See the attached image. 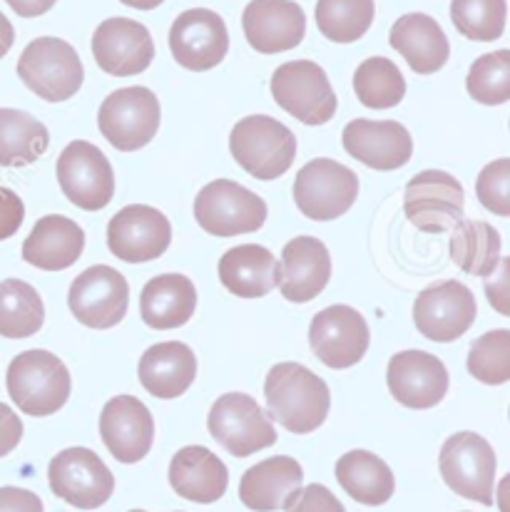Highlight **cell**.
Instances as JSON below:
<instances>
[{
	"label": "cell",
	"instance_id": "42",
	"mask_svg": "<svg viewBox=\"0 0 510 512\" xmlns=\"http://www.w3.org/2000/svg\"><path fill=\"white\" fill-rule=\"evenodd\" d=\"M284 512H346L341 500L329 488L319 483H311L299 488L294 498L289 500Z\"/></svg>",
	"mask_w": 510,
	"mask_h": 512
},
{
	"label": "cell",
	"instance_id": "11",
	"mask_svg": "<svg viewBox=\"0 0 510 512\" xmlns=\"http://www.w3.org/2000/svg\"><path fill=\"white\" fill-rule=\"evenodd\" d=\"M48 483L53 495L78 510H98L115 493L110 468L90 448H65L50 460Z\"/></svg>",
	"mask_w": 510,
	"mask_h": 512
},
{
	"label": "cell",
	"instance_id": "12",
	"mask_svg": "<svg viewBox=\"0 0 510 512\" xmlns=\"http://www.w3.org/2000/svg\"><path fill=\"white\" fill-rule=\"evenodd\" d=\"M478 316L476 296L461 281H438L418 291L413 301V324L428 341H458Z\"/></svg>",
	"mask_w": 510,
	"mask_h": 512
},
{
	"label": "cell",
	"instance_id": "2",
	"mask_svg": "<svg viewBox=\"0 0 510 512\" xmlns=\"http://www.w3.org/2000/svg\"><path fill=\"white\" fill-rule=\"evenodd\" d=\"M5 386L20 411L33 418H45L58 413L68 403L73 378L55 353L33 348L18 353L10 361Z\"/></svg>",
	"mask_w": 510,
	"mask_h": 512
},
{
	"label": "cell",
	"instance_id": "18",
	"mask_svg": "<svg viewBox=\"0 0 510 512\" xmlns=\"http://www.w3.org/2000/svg\"><path fill=\"white\" fill-rule=\"evenodd\" d=\"M167 40L175 63L192 73L217 68L229 50V33L222 15L207 8H192L177 15Z\"/></svg>",
	"mask_w": 510,
	"mask_h": 512
},
{
	"label": "cell",
	"instance_id": "25",
	"mask_svg": "<svg viewBox=\"0 0 510 512\" xmlns=\"http://www.w3.org/2000/svg\"><path fill=\"white\" fill-rule=\"evenodd\" d=\"M142 388L162 401L185 396L197 378V356L187 343L165 341L147 348L137 366Z\"/></svg>",
	"mask_w": 510,
	"mask_h": 512
},
{
	"label": "cell",
	"instance_id": "31",
	"mask_svg": "<svg viewBox=\"0 0 510 512\" xmlns=\"http://www.w3.org/2000/svg\"><path fill=\"white\" fill-rule=\"evenodd\" d=\"M219 281L239 299H262L277 289V259L262 244H242L219 259Z\"/></svg>",
	"mask_w": 510,
	"mask_h": 512
},
{
	"label": "cell",
	"instance_id": "20",
	"mask_svg": "<svg viewBox=\"0 0 510 512\" xmlns=\"http://www.w3.org/2000/svg\"><path fill=\"white\" fill-rule=\"evenodd\" d=\"M93 58L112 78L145 73L155 58L150 30L130 18H107L93 33Z\"/></svg>",
	"mask_w": 510,
	"mask_h": 512
},
{
	"label": "cell",
	"instance_id": "50",
	"mask_svg": "<svg viewBox=\"0 0 510 512\" xmlns=\"http://www.w3.org/2000/svg\"><path fill=\"white\" fill-rule=\"evenodd\" d=\"M130 512H145V510H130Z\"/></svg>",
	"mask_w": 510,
	"mask_h": 512
},
{
	"label": "cell",
	"instance_id": "32",
	"mask_svg": "<svg viewBox=\"0 0 510 512\" xmlns=\"http://www.w3.org/2000/svg\"><path fill=\"white\" fill-rule=\"evenodd\" d=\"M336 480L351 500L369 508H379L391 500L396 490L394 473L379 455L369 450H351L336 460Z\"/></svg>",
	"mask_w": 510,
	"mask_h": 512
},
{
	"label": "cell",
	"instance_id": "8",
	"mask_svg": "<svg viewBox=\"0 0 510 512\" xmlns=\"http://www.w3.org/2000/svg\"><path fill=\"white\" fill-rule=\"evenodd\" d=\"M207 430L234 458H249L277 443V430L267 413L247 393H224L207 416Z\"/></svg>",
	"mask_w": 510,
	"mask_h": 512
},
{
	"label": "cell",
	"instance_id": "44",
	"mask_svg": "<svg viewBox=\"0 0 510 512\" xmlns=\"http://www.w3.org/2000/svg\"><path fill=\"white\" fill-rule=\"evenodd\" d=\"M486 294L498 314L510 316V256H501L498 269L486 279Z\"/></svg>",
	"mask_w": 510,
	"mask_h": 512
},
{
	"label": "cell",
	"instance_id": "13",
	"mask_svg": "<svg viewBox=\"0 0 510 512\" xmlns=\"http://www.w3.org/2000/svg\"><path fill=\"white\" fill-rule=\"evenodd\" d=\"M58 184L83 212H100L115 197V172L93 142L75 140L58 157Z\"/></svg>",
	"mask_w": 510,
	"mask_h": 512
},
{
	"label": "cell",
	"instance_id": "22",
	"mask_svg": "<svg viewBox=\"0 0 510 512\" xmlns=\"http://www.w3.org/2000/svg\"><path fill=\"white\" fill-rule=\"evenodd\" d=\"M242 28L257 53H287L304 40L306 15L294 0H252L242 13Z\"/></svg>",
	"mask_w": 510,
	"mask_h": 512
},
{
	"label": "cell",
	"instance_id": "14",
	"mask_svg": "<svg viewBox=\"0 0 510 512\" xmlns=\"http://www.w3.org/2000/svg\"><path fill=\"white\" fill-rule=\"evenodd\" d=\"M127 304H130L127 279L107 264L85 269L68 291V306L75 321L95 331L120 324L127 316Z\"/></svg>",
	"mask_w": 510,
	"mask_h": 512
},
{
	"label": "cell",
	"instance_id": "26",
	"mask_svg": "<svg viewBox=\"0 0 510 512\" xmlns=\"http://www.w3.org/2000/svg\"><path fill=\"white\" fill-rule=\"evenodd\" d=\"M304 483V470L289 455H274L252 465L239 480V500L254 512H274L287 508Z\"/></svg>",
	"mask_w": 510,
	"mask_h": 512
},
{
	"label": "cell",
	"instance_id": "5",
	"mask_svg": "<svg viewBox=\"0 0 510 512\" xmlns=\"http://www.w3.org/2000/svg\"><path fill=\"white\" fill-rule=\"evenodd\" d=\"M18 78L48 102H65L83 87L85 70L78 50L60 38H35L18 60Z\"/></svg>",
	"mask_w": 510,
	"mask_h": 512
},
{
	"label": "cell",
	"instance_id": "9",
	"mask_svg": "<svg viewBox=\"0 0 510 512\" xmlns=\"http://www.w3.org/2000/svg\"><path fill=\"white\" fill-rule=\"evenodd\" d=\"M359 197V177L336 160H311L294 179V202L304 217L314 222L339 219Z\"/></svg>",
	"mask_w": 510,
	"mask_h": 512
},
{
	"label": "cell",
	"instance_id": "19",
	"mask_svg": "<svg viewBox=\"0 0 510 512\" xmlns=\"http://www.w3.org/2000/svg\"><path fill=\"white\" fill-rule=\"evenodd\" d=\"M386 383L396 403L411 411H428L446 398L448 371L433 353L411 348L391 356Z\"/></svg>",
	"mask_w": 510,
	"mask_h": 512
},
{
	"label": "cell",
	"instance_id": "33",
	"mask_svg": "<svg viewBox=\"0 0 510 512\" xmlns=\"http://www.w3.org/2000/svg\"><path fill=\"white\" fill-rule=\"evenodd\" d=\"M501 249L503 239L498 229L486 222H478V219L456 224L451 234V244H448V254H451L453 264L466 271V274L481 276V279H488L498 269Z\"/></svg>",
	"mask_w": 510,
	"mask_h": 512
},
{
	"label": "cell",
	"instance_id": "43",
	"mask_svg": "<svg viewBox=\"0 0 510 512\" xmlns=\"http://www.w3.org/2000/svg\"><path fill=\"white\" fill-rule=\"evenodd\" d=\"M25 204L13 189L0 187V242L15 237L18 229L23 227Z\"/></svg>",
	"mask_w": 510,
	"mask_h": 512
},
{
	"label": "cell",
	"instance_id": "39",
	"mask_svg": "<svg viewBox=\"0 0 510 512\" xmlns=\"http://www.w3.org/2000/svg\"><path fill=\"white\" fill-rule=\"evenodd\" d=\"M468 95L488 107L503 105L510 100V50L481 55L471 65L466 78Z\"/></svg>",
	"mask_w": 510,
	"mask_h": 512
},
{
	"label": "cell",
	"instance_id": "24",
	"mask_svg": "<svg viewBox=\"0 0 510 512\" xmlns=\"http://www.w3.org/2000/svg\"><path fill=\"white\" fill-rule=\"evenodd\" d=\"M331 279V254L316 237H294L277 261V289L292 304H306L326 289Z\"/></svg>",
	"mask_w": 510,
	"mask_h": 512
},
{
	"label": "cell",
	"instance_id": "40",
	"mask_svg": "<svg viewBox=\"0 0 510 512\" xmlns=\"http://www.w3.org/2000/svg\"><path fill=\"white\" fill-rule=\"evenodd\" d=\"M468 373L486 386L510 381V331L496 329L483 334L468 351Z\"/></svg>",
	"mask_w": 510,
	"mask_h": 512
},
{
	"label": "cell",
	"instance_id": "45",
	"mask_svg": "<svg viewBox=\"0 0 510 512\" xmlns=\"http://www.w3.org/2000/svg\"><path fill=\"white\" fill-rule=\"evenodd\" d=\"M0 512H45L43 500L25 488H13L5 485L0 488Z\"/></svg>",
	"mask_w": 510,
	"mask_h": 512
},
{
	"label": "cell",
	"instance_id": "38",
	"mask_svg": "<svg viewBox=\"0 0 510 512\" xmlns=\"http://www.w3.org/2000/svg\"><path fill=\"white\" fill-rule=\"evenodd\" d=\"M506 0H451V20L458 33L476 43H493L506 30Z\"/></svg>",
	"mask_w": 510,
	"mask_h": 512
},
{
	"label": "cell",
	"instance_id": "7",
	"mask_svg": "<svg viewBox=\"0 0 510 512\" xmlns=\"http://www.w3.org/2000/svg\"><path fill=\"white\" fill-rule=\"evenodd\" d=\"M197 224L212 237L259 232L267 222V202L232 179H214L195 199Z\"/></svg>",
	"mask_w": 510,
	"mask_h": 512
},
{
	"label": "cell",
	"instance_id": "4",
	"mask_svg": "<svg viewBox=\"0 0 510 512\" xmlns=\"http://www.w3.org/2000/svg\"><path fill=\"white\" fill-rule=\"evenodd\" d=\"M496 465V450L483 435L471 430L451 435L438 453L443 483L461 498L481 505H493Z\"/></svg>",
	"mask_w": 510,
	"mask_h": 512
},
{
	"label": "cell",
	"instance_id": "6",
	"mask_svg": "<svg viewBox=\"0 0 510 512\" xmlns=\"http://www.w3.org/2000/svg\"><path fill=\"white\" fill-rule=\"evenodd\" d=\"M160 117V100L155 92L142 85L120 87L102 100L98 127L115 150L135 152L155 140Z\"/></svg>",
	"mask_w": 510,
	"mask_h": 512
},
{
	"label": "cell",
	"instance_id": "23",
	"mask_svg": "<svg viewBox=\"0 0 510 512\" xmlns=\"http://www.w3.org/2000/svg\"><path fill=\"white\" fill-rule=\"evenodd\" d=\"M341 142L354 160L379 172L401 170L413 155L411 132L394 120H351L344 127Z\"/></svg>",
	"mask_w": 510,
	"mask_h": 512
},
{
	"label": "cell",
	"instance_id": "49",
	"mask_svg": "<svg viewBox=\"0 0 510 512\" xmlns=\"http://www.w3.org/2000/svg\"><path fill=\"white\" fill-rule=\"evenodd\" d=\"M122 5L127 8H135V10H152V8H160L165 0H120Z\"/></svg>",
	"mask_w": 510,
	"mask_h": 512
},
{
	"label": "cell",
	"instance_id": "10",
	"mask_svg": "<svg viewBox=\"0 0 510 512\" xmlns=\"http://www.w3.org/2000/svg\"><path fill=\"white\" fill-rule=\"evenodd\" d=\"M272 97L284 112L309 127L326 125L336 115V92L324 70L311 60H292L274 70Z\"/></svg>",
	"mask_w": 510,
	"mask_h": 512
},
{
	"label": "cell",
	"instance_id": "48",
	"mask_svg": "<svg viewBox=\"0 0 510 512\" xmlns=\"http://www.w3.org/2000/svg\"><path fill=\"white\" fill-rule=\"evenodd\" d=\"M15 43V30H13V23H10L8 18H5L3 13H0V60L8 55V50L13 48Z\"/></svg>",
	"mask_w": 510,
	"mask_h": 512
},
{
	"label": "cell",
	"instance_id": "27",
	"mask_svg": "<svg viewBox=\"0 0 510 512\" xmlns=\"http://www.w3.org/2000/svg\"><path fill=\"white\" fill-rule=\"evenodd\" d=\"M170 485L180 498L190 503H217L227 493L229 470L209 448L187 445L177 450L172 458Z\"/></svg>",
	"mask_w": 510,
	"mask_h": 512
},
{
	"label": "cell",
	"instance_id": "36",
	"mask_svg": "<svg viewBox=\"0 0 510 512\" xmlns=\"http://www.w3.org/2000/svg\"><path fill=\"white\" fill-rule=\"evenodd\" d=\"M374 15V0H319L316 3V28L331 43H356L369 33Z\"/></svg>",
	"mask_w": 510,
	"mask_h": 512
},
{
	"label": "cell",
	"instance_id": "16",
	"mask_svg": "<svg viewBox=\"0 0 510 512\" xmlns=\"http://www.w3.org/2000/svg\"><path fill=\"white\" fill-rule=\"evenodd\" d=\"M309 343L314 356L334 371L356 366L366 356L371 331L364 316L346 304L329 306L311 319Z\"/></svg>",
	"mask_w": 510,
	"mask_h": 512
},
{
	"label": "cell",
	"instance_id": "35",
	"mask_svg": "<svg viewBox=\"0 0 510 512\" xmlns=\"http://www.w3.org/2000/svg\"><path fill=\"white\" fill-rule=\"evenodd\" d=\"M45 306L38 289L23 279L0 281V336L28 339L43 329Z\"/></svg>",
	"mask_w": 510,
	"mask_h": 512
},
{
	"label": "cell",
	"instance_id": "37",
	"mask_svg": "<svg viewBox=\"0 0 510 512\" xmlns=\"http://www.w3.org/2000/svg\"><path fill=\"white\" fill-rule=\"evenodd\" d=\"M354 92L369 110H391L406 97V80L389 58L376 55L356 68Z\"/></svg>",
	"mask_w": 510,
	"mask_h": 512
},
{
	"label": "cell",
	"instance_id": "1",
	"mask_svg": "<svg viewBox=\"0 0 510 512\" xmlns=\"http://www.w3.org/2000/svg\"><path fill=\"white\" fill-rule=\"evenodd\" d=\"M267 411L289 433L306 435L324 426L331 408L329 386L302 363H277L264 381Z\"/></svg>",
	"mask_w": 510,
	"mask_h": 512
},
{
	"label": "cell",
	"instance_id": "29",
	"mask_svg": "<svg viewBox=\"0 0 510 512\" xmlns=\"http://www.w3.org/2000/svg\"><path fill=\"white\" fill-rule=\"evenodd\" d=\"M85 232L80 224L63 214H48L38 219L33 232L23 242V259L43 271L70 269L83 256Z\"/></svg>",
	"mask_w": 510,
	"mask_h": 512
},
{
	"label": "cell",
	"instance_id": "3",
	"mask_svg": "<svg viewBox=\"0 0 510 512\" xmlns=\"http://www.w3.org/2000/svg\"><path fill=\"white\" fill-rule=\"evenodd\" d=\"M229 150L244 172L262 182H272L292 170L297 160V137L274 117L249 115L234 125Z\"/></svg>",
	"mask_w": 510,
	"mask_h": 512
},
{
	"label": "cell",
	"instance_id": "41",
	"mask_svg": "<svg viewBox=\"0 0 510 512\" xmlns=\"http://www.w3.org/2000/svg\"><path fill=\"white\" fill-rule=\"evenodd\" d=\"M478 202L488 209V212L498 214V217H510V160H501L486 165L478 174L476 182Z\"/></svg>",
	"mask_w": 510,
	"mask_h": 512
},
{
	"label": "cell",
	"instance_id": "17",
	"mask_svg": "<svg viewBox=\"0 0 510 512\" xmlns=\"http://www.w3.org/2000/svg\"><path fill=\"white\" fill-rule=\"evenodd\" d=\"M172 244V227L165 214L147 204L120 209L107 224V249L127 264L160 259Z\"/></svg>",
	"mask_w": 510,
	"mask_h": 512
},
{
	"label": "cell",
	"instance_id": "47",
	"mask_svg": "<svg viewBox=\"0 0 510 512\" xmlns=\"http://www.w3.org/2000/svg\"><path fill=\"white\" fill-rule=\"evenodd\" d=\"M20 18H40L48 13L58 0H5Z\"/></svg>",
	"mask_w": 510,
	"mask_h": 512
},
{
	"label": "cell",
	"instance_id": "34",
	"mask_svg": "<svg viewBox=\"0 0 510 512\" xmlns=\"http://www.w3.org/2000/svg\"><path fill=\"white\" fill-rule=\"evenodd\" d=\"M48 127L23 110L0 107V167H28L48 152Z\"/></svg>",
	"mask_w": 510,
	"mask_h": 512
},
{
	"label": "cell",
	"instance_id": "30",
	"mask_svg": "<svg viewBox=\"0 0 510 512\" xmlns=\"http://www.w3.org/2000/svg\"><path fill=\"white\" fill-rule=\"evenodd\" d=\"M197 309V289L185 274H160L140 294V314L150 329H182Z\"/></svg>",
	"mask_w": 510,
	"mask_h": 512
},
{
	"label": "cell",
	"instance_id": "28",
	"mask_svg": "<svg viewBox=\"0 0 510 512\" xmlns=\"http://www.w3.org/2000/svg\"><path fill=\"white\" fill-rule=\"evenodd\" d=\"M389 43L418 75L438 73L451 58L446 33L426 13L401 15L391 28Z\"/></svg>",
	"mask_w": 510,
	"mask_h": 512
},
{
	"label": "cell",
	"instance_id": "15",
	"mask_svg": "<svg viewBox=\"0 0 510 512\" xmlns=\"http://www.w3.org/2000/svg\"><path fill=\"white\" fill-rule=\"evenodd\" d=\"M408 222L426 234H441L463 222L466 194L453 174L423 170L406 184Z\"/></svg>",
	"mask_w": 510,
	"mask_h": 512
},
{
	"label": "cell",
	"instance_id": "21",
	"mask_svg": "<svg viewBox=\"0 0 510 512\" xmlns=\"http://www.w3.org/2000/svg\"><path fill=\"white\" fill-rule=\"evenodd\" d=\"M100 438L117 463H140L155 440V421L140 398L115 396L100 413Z\"/></svg>",
	"mask_w": 510,
	"mask_h": 512
},
{
	"label": "cell",
	"instance_id": "46",
	"mask_svg": "<svg viewBox=\"0 0 510 512\" xmlns=\"http://www.w3.org/2000/svg\"><path fill=\"white\" fill-rule=\"evenodd\" d=\"M23 440V423L15 416V411L5 403H0V458L13 453Z\"/></svg>",
	"mask_w": 510,
	"mask_h": 512
}]
</instances>
